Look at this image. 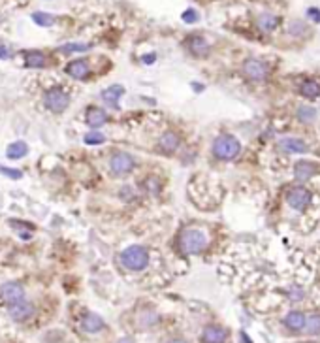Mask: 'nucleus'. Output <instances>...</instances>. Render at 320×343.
Listing matches in <instances>:
<instances>
[{"label": "nucleus", "instance_id": "f257e3e1", "mask_svg": "<svg viewBox=\"0 0 320 343\" xmlns=\"http://www.w3.org/2000/svg\"><path fill=\"white\" fill-rule=\"evenodd\" d=\"M209 243V238L202 228H185L179 236V247L185 255H198Z\"/></svg>", "mask_w": 320, "mask_h": 343}, {"label": "nucleus", "instance_id": "f03ea898", "mask_svg": "<svg viewBox=\"0 0 320 343\" xmlns=\"http://www.w3.org/2000/svg\"><path fill=\"white\" fill-rule=\"evenodd\" d=\"M241 153V141L234 134H219L213 140V155L219 160H234Z\"/></svg>", "mask_w": 320, "mask_h": 343}, {"label": "nucleus", "instance_id": "7ed1b4c3", "mask_svg": "<svg viewBox=\"0 0 320 343\" xmlns=\"http://www.w3.org/2000/svg\"><path fill=\"white\" fill-rule=\"evenodd\" d=\"M121 262L130 272H141L149 266V251L143 245H130L121 253Z\"/></svg>", "mask_w": 320, "mask_h": 343}, {"label": "nucleus", "instance_id": "20e7f679", "mask_svg": "<svg viewBox=\"0 0 320 343\" xmlns=\"http://www.w3.org/2000/svg\"><path fill=\"white\" fill-rule=\"evenodd\" d=\"M241 74L245 79H249L252 83H258V81H264L269 76V66L262 61V59H254L250 57L247 59L241 66Z\"/></svg>", "mask_w": 320, "mask_h": 343}, {"label": "nucleus", "instance_id": "39448f33", "mask_svg": "<svg viewBox=\"0 0 320 343\" xmlns=\"http://www.w3.org/2000/svg\"><path fill=\"white\" fill-rule=\"evenodd\" d=\"M44 104L49 111L63 113L64 109L70 106V94L66 93L63 87H51L44 96Z\"/></svg>", "mask_w": 320, "mask_h": 343}, {"label": "nucleus", "instance_id": "423d86ee", "mask_svg": "<svg viewBox=\"0 0 320 343\" xmlns=\"http://www.w3.org/2000/svg\"><path fill=\"white\" fill-rule=\"evenodd\" d=\"M312 202V195L311 191L303 185H296V187H292L286 193V204H288L292 210L296 211H305Z\"/></svg>", "mask_w": 320, "mask_h": 343}, {"label": "nucleus", "instance_id": "0eeeda50", "mask_svg": "<svg viewBox=\"0 0 320 343\" xmlns=\"http://www.w3.org/2000/svg\"><path fill=\"white\" fill-rule=\"evenodd\" d=\"M110 168L113 172V176H128L136 168V158L130 153L119 151V153H115V155L111 156Z\"/></svg>", "mask_w": 320, "mask_h": 343}, {"label": "nucleus", "instance_id": "6e6552de", "mask_svg": "<svg viewBox=\"0 0 320 343\" xmlns=\"http://www.w3.org/2000/svg\"><path fill=\"white\" fill-rule=\"evenodd\" d=\"M181 145V136L175 130H166L158 141H156V149L164 155H173Z\"/></svg>", "mask_w": 320, "mask_h": 343}, {"label": "nucleus", "instance_id": "1a4fd4ad", "mask_svg": "<svg viewBox=\"0 0 320 343\" xmlns=\"http://www.w3.org/2000/svg\"><path fill=\"white\" fill-rule=\"evenodd\" d=\"M279 149L282 153H288V155H303L309 151V145L307 141L301 140V138H296V136H286V138H281L279 140Z\"/></svg>", "mask_w": 320, "mask_h": 343}, {"label": "nucleus", "instance_id": "9d476101", "mask_svg": "<svg viewBox=\"0 0 320 343\" xmlns=\"http://www.w3.org/2000/svg\"><path fill=\"white\" fill-rule=\"evenodd\" d=\"M316 174H318V164L312 162V160L303 158V160H297V162L294 164V176H296V180L299 181V183L309 181L311 178H314Z\"/></svg>", "mask_w": 320, "mask_h": 343}, {"label": "nucleus", "instance_id": "9b49d317", "mask_svg": "<svg viewBox=\"0 0 320 343\" xmlns=\"http://www.w3.org/2000/svg\"><path fill=\"white\" fill-rule=\"evenodd\" d=\"M0 294L2 298L10 302V304H16V302H21L25 300V289L21 283H17V281H8V283H4L2 287H0Z\"/></svg>", "mask_w": 320, "mask_h": 343}, {"label": "nucleus", "instance_id": "f8f14e48", "mask_svg": "<svg viewBox=\"0 0 320 343\" xmlns=\"http://www.w3.org/2000/svg\"><path fill=\"white\" fill-rule=\"evenodd\" d=\"M85 121H87V125L91 126L93 130H98L100 126H104L108 121H110V115H108V111H106V109L91 106V108L87 109Z\"/></svg>", "mask_w": 320, "mask_h": 343}, {"label": "nucleus", "instance_id": "ddd939ff", "mask_svg": "<svg viewBox=\"0 0 320 343\" xmlns=\"http://www.w3.org/2000/svg\"><path fill=\"white\" fill-rule=\"evenodd\" d=\"M228 341V330L217 324H209L203 328L202 343H226Z\"/></svg>", "mask_w": 320, "mask_h": 343}, {"label": "nucleus", "instance_id": "4468645a", "mask_svg": "<svg viewBox=\"0 0 320 343\" xmlns=\"http://www.w3.org/2000/svg\"><path fill=\"white\" fill-rule=\"evenodd\" d=\"M187 49L194 57H205L209 55V44L203 36H198V34H190L187 38Z\"/></svg>", "mask_w": 320, "mask_h": 343}, {"label": "nucleus", "instance_id": "2eb2a0df", "mask_svg": "<svg viewBox=\"0 0 320 343\" xmlns=\"http://www.w3.org/2000/svg\"><path fill=\"white\" fill-rule=\"evenodd\" d=\"M66 74L74 79H85L91 74V66L85 59H76L66 64Z\"/></svg>", "mask_w": 320, "mask_h": 343}, {"label": "nucleus", "instance_id": "dca6fc26", "mask_svg": "<svg viewBox=\"0 0 320 343\" xmlns=\"http://www.w3.org/2000/svg\"><path fill=\"white\" fill-rule=\"evenodd\" d=\"M34 313V305L31 302H16V304H10V317L14 320H27L32 317Z\"/></svg>", "mask_w": 320, "mask_h": 343}, {"label": "nucleus", "instance_id": "f3484780", "mask_svg": "<svg viewBox=\"0 0 320 343\" xmlns=\"http://www.w3.org/2000/svg\"><path fill=\"white\" fill-rule=\"evenodd\" d=\"M123 94H125V87L123 85H110L102 91L100 96L110 108H119V100L123 98Z\"/></svg>", "mask_w": 320, "mask_h": 343}, {"label": "nucleus", "instance_id": "a211bd4d", "mask_svg": "<svg viewBox=\"0 0 320 343\" xmlns=\"http://www.w3.org/2000/svg\"><path fill=\"white\" fill-rule=\"evenodd\" d=\"M81 326L85 332L89 334H96V332H100L104 330V319H102L100 315H96V313H87L85 317H83V322H81Z\"/></svg>", "mask_w": 320, "mask_h": 343}, {"label": "nucleus", "instance_id": "6ab92c4d", "mask_svg": "<svg viewBox=\"0 0 320 343\" xmlns=\"http://www.w3.org/2000/svg\"><path fill=\"white\" fill-rule=\"evenodd\" d=\"M299 94L307 100H316L320 96V81L316 79H307L299 87Z\"/></svg>", "mask_w": 320, "mask_h": 343}, {"label": "nucleus", "instance_id": "aec40b11", "mask_svg": "<svg viewBox=\"0 0 320 343\" xmlns=\"http://www.w3.org/2000/svg\"><path fill=\"white\" fill-rule=\"evenodd\" d=\"M305 320H307V317H305L301 311H290L286 317H284V324L290 328V330H294V332H297V330H301V328L305 326Z\"/></svg>", "mask_w": 320, "mask_h": 343}, {"label": "nucleus", "instance_id": "412c9836", "mask_svg": "<svg viewBox=\"0 0 320 343\" xmlns=\"http://www.w3.org/2000/svg\"><path fill=\"white\" fill-rule=\"evenodd\" d=\"M46 63V55L42 51H29L25 55V66L27 68H44Z\"/></svg>", "mask_w": 320, "mask_h": 343}, {"label": "nucleus", "instance_id": "4be33fe9", "mask_svg": "<svg viewBox=\"0 0 320 343\" xmlns=\"http://www.w3.org/2000/svg\"><path fill=\"white\" fill-rule=\"evenodd\" d=\"M29 153V145L25 143V141H14V143H10L8 149H6V155H8V158H12V160H17V158H23L25 155Z\"/></svg>", "mask_w": 320, "mask_h": 343}, {"label": "nucleus", "instance_id": "5701e85b", "mask_svg": "<svg viewBox=\"0 0 320 343\" xmlns=\"http://www.w3.org/2000/svg\"><path fill=\"white\" fill-rule=\"evenodd\" d=\"M277 25H279V17L273 16V14H260L258 16V27L262 29L264 32H271L277 29Z\"/></svg>", "mask_w": 320, "mask_h": 343}, {"label": "nucleus", "instance_id": "b1692460", "mask_svg": "<svg viewBox=\"0 0 320 343\" xmlns=\"http://www.w3.org/2000/svg\"><path fill=\"white\" fill-rule=\"evenodd\" d=\"M296 113L301 123H312L318 115V109L312 108V106H297Z\"/></svg>", "mask_w": 320, "mask_h": 343}, {"label": "nucleus", "instance_id": "393cba45", "mask_svg": "<svg viewBox=\"0 0 320 343\" xmlns=\"http://www.w3.org/2000/svg\"><path fill=\"white\" fill-rule=\"evenodd\" d=\"M303 328H305V332L311 335L320 334V313H312V315H309L307 320H305Z\"/></svg>", "mask_w": 320, "mask_h": 343}, {"label": "nucleus", "instance_id": "a878e982", "mask_svg": "<svg viewBox=\"0 0 320 343\" xmlns=\"http://www.w3.org/2000/svg\"><path fill=\"white\" fill-rule=\"evenodd\" d=\"M32 21L40 27H51V25L55 23V17L51 16V14H46V12H34L32 14Z\"/></svg>", "mask_w": 320, "mask_h": 343}, {"label": "nucleus", "instance_id": "bb28decb", "mask_svg": "<svg viewBox=\"0 0 320 343\" xmlns=\"http://www.w3.org/2000/svg\"><path fill=\"white\" fill-rule=\"evenodd\" d=\"M91 49V46L89 44H64V46L59 47V51L61 53H85V51H89Z\"/></svg>", "mask_w": 320, "mask_h": 343}, {"label": "nucleus", "instance_id": "cd10ccee", "mask_svg": "<svg viewBox=\"0 0 320 343\" xmlns=\"http://www.w3.org/2000/svg\"><path fill=\"white\" fill-rule=\"evenodd\" d=\"M83 141H85L87 145H102L106 141V136L100 130H91V132H87L83 136Z\"/></svg>", "mask_w": 320, "mask_h": 343}, {"label": "nucleus", "instance_id": "c85d7f7f", "mask_svg": "<svg viewBox=\"0 0 320 343\" xmlns=\"http://www.w3.org/2000/svg\"><path fill=\"white\" fill-rule=\"evenodd\" d=\"M10 225L14 226V228H17V234L21 236V238H31L32 236V226L29 225V223H21V221H10Z\"/></svg>", "mask_w": 320, "mask_h": 343}, {"label": "nucleus", "instance_id": "c756f323", "mask_svg": "<svg viewBox=\"0 0 320 343\" xmlns=\"http://www.w3.org/2000/svg\"><path fill=\"white\" fill-rule=\"evenodd\" d=\"M286 31H288V34H292V36H303V32L307 31V27H305L303 21H290L288 27H286Z\"/></svg>", "mask_w": 320, "mask_h": 343}, {"label": "nucleus", "instance_id": "7c9ffc66", "mask_svg": "<svg viewBox=\"0 0 320 343\" xmlns=\"http://www.w3.org/2000/svg\"><path fill=\"white\" fill-rule=\"evenodd\" d=\"M181 19H183V23H187V25H194L200 21V14L196 12L194 8H187L183 14H181Z\"/></svg>", "mask_w": 320, "mask_h": 343}, {"label": "nucleus", "instance_id": "2f4dec72", "mask_svg": "<svg viewBox=\"0 0 320 343\" xmlns=\"http://www.w3.org/2000/svg\"><path fill=\"white\" fill-rule=\"evenodd\" d=\"M0 174L2 176H8V178H12V180H21V172L16 170V168H6V166H0Z\"/></svg>", "mask_w": 320, "mask_h": 343}, {"label": "nucleus", "instance_id": "473e14b6", "mask_svg": "<svg viewBox=\"0 0 320 343\" xmlns=\"http://www.w3.org/2000/svg\"><path fill=\"white\" fill-rule=\"evenodd\" d=\"M305 292L303 289H299V287H292V289L288 290V298L292 300V302H299V300H303Z\"/></svg>", "mask_w": 320, "mask_h": 343}, {"label": "nucleus", "instance_id": "72a5a7b5", "mask_svg": "<svg viewBox=\"0 0 320 343\" xmlns=\"http://www.w3.org/2000/svg\"><path fill=\"white\" fill-rule=\"evenodd\" d=\"M145 185H147L149 193H158V191H160V183H158V180H155V178H149V180L145 181Z\"/></svg>", "mask_w": 320, "mask_h": 343}, {"label": "nucleus", "instance_id": "f704fd0d", "mask_svg": "<svg viewBox=\"0 0 320 343\" xmlns=\"http://www.w3.org/2000/svg\"><path fill=\"white\" fill-rule=\"evenodd\" d=\"M307 17L312 23H320V10L318 8H309L307 10Z\"/></svg>", "mask_w": 320, "mask_h": 343}, {"label": "nucleus", "instance_id": "c9c22d12", "mask_svg": "<svg viewBox=\"0 0 320 343\" xmlns=\"http://www.w3.org/2000/svg\"><path fill=\"white\" fill-rule=\"evenodd\" d=\"M141 61H143V63L145 64H153L156 61V55L155 53H147V55H143V57H141Z\"/></svg>", "mask_w": 320, "mask_h": 343}, {"label": "nucleus", "instance_id": "e433bc0d", "mask_svg": "<svg viewBox=\"0 0 320 343\" xmlns=\"http://www.w3.org/2000/svg\"><path fill=\"white\" fill-rule=\"evenodd\" d=\"M203 89H205L203 85H196V83H192V91H196V93H202Z\"/></svg>", "mask_w": 320, "mask_h": 343}, {"label": "nucleus", "instance_id": "4c0bfd02", "mask_svg": "<svg viewBox=\"0 0 320 343\" xmlns=\"http://www.w3.org/2000/svg\"><path fill=\"white\" fill-rule=\"evenodd\" d=\"M117 343H134V339L132 337H121Z\"/></svg>", "mask_w": 320, "mask_h": 343}, {"label": "nucleus", "instance_id": "58836bf2", "mask_svg": "<svg viewBox=\"0 0 320 343\" xmlns=\"http://www.w3.org/2000/svg\"><path fill=\"white\" fill-rule=\"evenodd\" d=\"M0 57H4V59H6V57H10L8 49H4V47H0Z\"/></svg>", "mask_w": 320, "mask_h": 343}, {"label": "nucleus", "instance_id": "ea45409f", "mask_svg": "<svg viewBox=\"0 0 320 343\" xmlns=\"http://www.w3.org/2000/svg\"><path fill=\"white\" fill-rule=\"evenodd\" d=\"M168 343H187L185 339H179V337H173V339H170Z\"/></svg>", "mask_w": 320, "mask_h": 343}]
</instances>
